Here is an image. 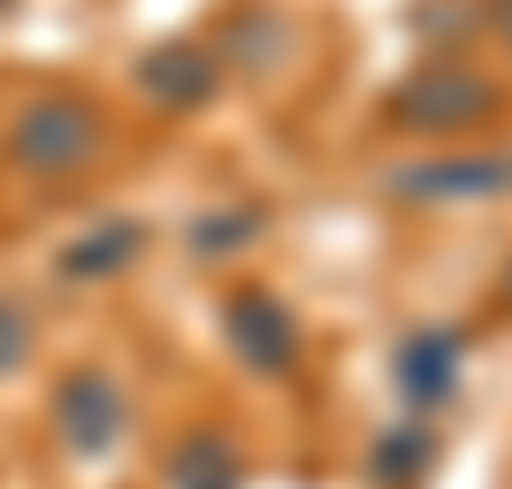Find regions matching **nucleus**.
I'll return each instance as SVG.
<instances>
[{"mask_svg": "<svg viewBox=\"0 0 512 489\" xmlns=\"http://www.w3.org/2000/svg\"><path fill=\"white\" fill-rule=\"evenodd\" d=\"M222 344H230V360L245 367V375H260V383H291L306 360V321L299 306L283 291H268V283H237L230 298H222Z\"/></svg>", "mask_w": 512, "mask_h": 489, "instance_id": "nucleus-4", "label": "nucleus"}, {"mask_svg": "<svg viewBox=\"0 0 512 489\" xmlns=\"http://www.w3.org/2000/svg\"><path fill=\"white\" fill-rule=\"evenodd\" d=\"M100 153H107V115L85 92H39V100H23L16 123H8V161H16L23 176H39V184L85 176Z\"/></svg>", "mask_w": 512, "mask_h": 489, "instance_id": "nucleus-2", "label": "nucleus"}, {"mask_svg": "<svg viewBox=\"0 0 512 489\" xmlns=\"http://www.w3.org/2000/svg\"><path fill=\"white\" fill-rule=\"evenodd\" d=\"M383 192L398 207H490L512 199V153L505 146H436L413 161H390Z\"/></svg>", "mask_w": 512, "mask_h": 489, "instance_id": "nucleus-3", "label": "nucleus"}, {"mask_svg": "<svg viewBox=\"0 0 512 489\" xmlns=\"http://www.w3.org/2000/svg\"><path fill=\"white\" fill-rule=\"evenodd\" d=\"M497 298H505V306H512V260H505V283H497Z\"/></svg>", "mask_w": 512, "mask_h": 489, "instance_id": "nucleus-16", "label": "nucleus"}, {"mask_svg": "<svg viewBox=\"0 0 512 489\" xmlns=\"http://www.w3.org/2000/svg\"><path fill=\"white\" fill-rule=\"evenodd\" d=\"M23 360H31V314L16 298H0V375H16Z\"/></svg>", "mask_w": 512, "mask_h": 489, "instance_id": "nucleus-14", "label": "nucleus"}, {"mask_svg": "<svg viewBox=\"0 0 512 489\" xmlns=\"http://www.w3.org/2000/svg\"><path fill=\"white\" fill-rule=\"evenodd\" d=\"M505 115V77L482 69L474 54H421V62L383 92V130L428 138V146H459L474 130Z\"/></svg>", "mask_w": 512, "mask_h": 489, "instance_id": "nucleus-1", "label": "nucleus"}, {"mask_svg": "<svg viewBox=\"0 0 512 489\" xmlns=\"http://www.w3.org/2000/svg\"><path fill=\"white\" fill-rule=\"evenodd\" d=\"M459 375H467V329L451 321H421L390 344V390L413 405V413H436V405L459 398Z\"/></svg>", "mask_w": 512, "mask_h": 489, "instance_id": "nucleus-8", "label": "nucleus"}, {"mask_svg": "<svg viewBox=\"0 0 512 489\" xmlns=\"http://www.w3.org/2000/svg\"><path fill=\"white\" fill-rule=\"evenodd\" d=\"M169 489H245V444L230 428H184L169 444Z\"/></svg>", "mask_w": 512, "mask_h": 489, "instance_id": "nucleus-10", "label": "nucleus"}, {"mask_svg": "<svg viewBox=\"0 0 512 489\" xmlns=\"http://www.w3.org/2000/svg\"><path fill=\"white\" fill-rule=\"evenodd\" d=\"M482 31H490V8H482V0H413L406 8V39L421 46V54H467Z\"/></svg>", "mask_w": 512, "mask_h": 489, "instance_id": "nucleus-13", "label": "nucleus"}, {"mask_svg": "<svg viewBox=\"0 0 512 489\" xmlns=\"http://www.w3.org/2000/svg\"><path fill=\"white\" fill-rule=\"evenodd\" d=\"M153 245V222H138V214H107V222H92V230H77L62 245V268L69 283H107V276H123V268H138Z\"/></svg>", "mask_w": 512, "mask_h": 489, "instance_id": "nucleus-9", "label": "nucleus"}, {"mask_svg": "<svg viewBox=\"0 0 512 489\" xmlns=\"http://www.w3.org/2000/svg\"><path fill=\"white\" fill-rule=\"evenodd\" d=\"M482 8H490V31L505 39V54H512V0H482Z\"/></svg>", "mask_w": 512, "mask_h": 489, "instance_id": "nucleus-15", "label": "nucleus"}, {"mask_svg": "<svg viewBox=\"0 0 512 489\" xmlns=\"http://www.w3.org/2000/svg\"><path fill=\"white\" fill-rule=\"evenodd\" d=\"M8 8H16V0H0V16H8Z\"/></svg>", "mask_w": 512, "mask_h": 489, "instance_id": "nucleus-17", "label": "nucleus"}, {"mask_svg": "<svg viewBox=\"0 0 512 489\" xmlns=\"http://www.w3.org/2000/svg\"><path fill=\"white\" fill-rule=\"evenodd\" d=\"M46 421H54L69 459H107L130 428V398L115 383V367H100V360L69 367L62 383H54V398H46Z\"/></svg>", "mask_w": 512, "mask_h": 489, "instance_id": "nucleus-6", "label": "nucleus"}, {"mask_svg": "<svg viewBox=\"0 0 512 489\" xmlns=\"http://www.w3.org/2000/svg\"><path fill=\"white\" fill-rule=\"evenodd\" d=\"M268 199H222V207L192 214V230H184V253L199 260V268H214V260H237V253H253L260 237H268Z\"/></svg>", "mask_w": 512, "mask_h": 489, "instance_id": "nucleus-12", "label": "nucleus"}, {"mask_svg": "<svg viewBox=\"0 0 512 489\" xmlns=\"http://www.w3.org/2000/svg\"><path fill=\"white\" fill-rule=\"evenodd\" d=\"M436 459H444V444H436L428 413H406V421H390L383 436L367 444V482L375 489H421L428 474H436Z\"/></svg>", "mask_w": 512, "mask_h": 489, "instance_id": "nucleus-11", "label": "nucleus"}, {"mask_svg": "<svg viewBox=\"0 0 512 489\" xmlns=\"http://www.w3.org/2000/svg\"><path fill=\"white\" fill-rule=\"evenodd\" d=\"M130 85H138V100L161 107V115H199V107L222 100V62H214L207 39H153L138 62H130Z\"/></svg>", "mask_w": 512, "mask_h": 489, "instance_id": "nucleus-7", "label": "nucleus"}, {"mask_svg": "<svg viewBox=\"0 0 512 489\" xmlns=\"http://www.w3.org/2000/svg\"><path fill=\"white\" fill-rule=\"evenodd\" d=\"M207 46H214V62H222V77H245V85H276L283 69L306 54V23L291 16L283 0H230Z\"/></svg>", "mask_w": 512, "mask_h": 489, "instance_id": "nucleus-5", "label": "nucleus"}]
</instances>
